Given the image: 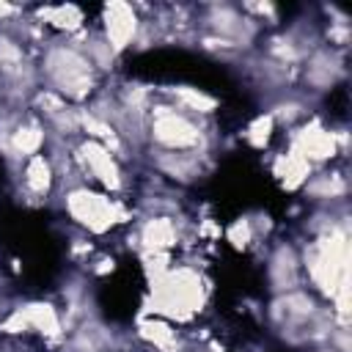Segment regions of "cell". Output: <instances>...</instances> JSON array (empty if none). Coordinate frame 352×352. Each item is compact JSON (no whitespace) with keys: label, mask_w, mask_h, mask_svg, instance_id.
Here are the masks:
<instances>
[{"label":"cell","mask_w":352,"mask_h":352,"mask_svg":"<svg viewBox=\"0 0 352 352\" xmlns=\"http://www.w3.org/2000/svg\"><path fill=\"white\" fill-rule=\"evenodd\" d=\"M336 151V140L330 132H322V129H305L300 138H297V154L302 160H324V157H333Z\"/></svg>","instance_id":"cell-7"},{"label":"cell","mask_w":352,"mask_h":352,"mask_svg":"<svg viewBox=\"0 0 352 352\" xmlns=\"http://www.w3.org/2000/svg\"><path fill=\"white\" fill-rule=\"evenodd\" d=\"M270 132H272V116H261V118H256V121L250 124L248 138H250L253 146H264L267 138H270Z\"/></svg>","instance_id":"cell-17"},{"label":"cell","mask_w":352,"mask_h":352,"mask_svg":"<svg viewBox=\"0 0 352 352\" xmlns=\"http://www.w3.org/2000/svg\"><path fill=\"white\" fill-rule=\"evenodd\" d=\"M82 160L88 162L91 173H94L104 187H110V190H118V187H121V170H118L116 160L110 157L107 146H102V143H96V140H88V143L82 146Z\"/></svg>","instance_id":"cell-6"},{"label":"cell","mask_w":352,"mask_h":352,"mask_svg":"<svg viewBox=\"0 0 352 352\" xmlns=\"http://www.w3.org/2000/svg\"><path fill=\"white\" fill-rule=\"evenodd\" d=\"M140 333H143L148 341H154L157 346H168V344L173 341V330H170L168 324H162V322H146Z\"/></svg>","instance_id":"cell-16"},{"label":"cell","mask_w":352,"mask_h":352,"mask_svg":"<svg viewBox=\"0 0 352 352\" xmlns=\"http://www.w3.org/2000/svg\"><path fill=\"white\" fill-rule=\"evenodd\" d=\"M66 206H69L74 220H80L82 226H88L94 231H104L113 223H118V217H121L116 204H110L107 198H102L96 192H88V190H74L66 198Z\"/></svg>","instance_id":"cell-2"},{"label":"cell","mask_w":352,"mask_h":352,"mask_svg":"<svg viewBox=\"0 0 352 352\" xmlns=\"http://www.w3.org/2000/svg\"><path fill=\"white\" fill-rule=\"evenodd\" d=\"M143 242H146V248H154V250L173 245V226L165 217L148 220L146 228H143Z\"/></svg>","instance_id":"cell-11"},{"label":"cell","mask_w":352,"mask_h":352,"mask_svg":"<svg viewBox=\"0 0 352 352\" xmlns=\"http://www.w3.org/2000/svg\"><path fill=\"white\" fill-rule=\"evenodd\" d=\"M41 16H47L50 22H55L58 28H77L80 25V11L74 6H58V8H47L41 11Z\"/></svg>","instance_id":"cell-15"},{"label":"cell","mask_w":352,"mask_h":352,"mask_svg":"<svg viewBox=\"0 0 352 352\" xmlns=\"http://www.w3.org/2000/svg\"><path fill=\"white\" fill-rule=\"evenodd\" d=\"M104 25H107V44H113V50H121L132 41L138 19L126 3H110L104 8Z\"/></svg>","instance_id":"cell-5"},{"label":"cell","mask_w":352,"mask_h":352,"mask_svg":"<svg viewBox=\"0 0 352 352\" xmlns=\"http://www.w3.org/2000/svg\"><path fill=\"white\" fill-rule=\"evenodd\" d=\"M41 140H44V135H41V129L36 124H25V126H19L11 135V146L19 154H36L38 146H41Z\"/></svg>","instance_id":"cell-13"},{"label":"cell","mask_w":352,"mask_h":352,"mask_svg":"<svg viewBox=\"0 0 352 352\" xmlns=\"http://www.w3.org/2000/svg\"><path fill=\"white\" fill-rule=\"evenodd\" d=\"M270 275H272L275 289H292L297 283V258H294L292 248H278L272 267H270Z\"/></svg>","instance_id":"cell-9"},{"label":"cell","mask_w":352,"mask_h":352,"mask_svg":"<svg viewBox=\"0 0 352 352\" xmlns=\"http://www.w3.org/2000/svg\"><path fill=\"white\" fill-rule=\"evenodd\" d=\"M47 74L52 77V82L58 85V91H63L72 99H82L91 91V85H94L91 60L82 58L72 47H55V50H50V55H47Z\"/></svg>","instance_id":"cell-1"},{"label":"cell","mask_w":352,"mask_h":352,"mask_svg":"<svg viewBox=\"0 0 352 352\" xmlns=\"http://www.w3.org/2000/svg\"><path fill=\"white\" fill-rule=\"evenodd\" d=\"M250 236H253V231H250V223H248V220H236V223L228 228V239H231L236 248H245V245L250 242Z\"/></svg>","instance_id":"cell-19"},{"label":"cell","mask_w":352,"mask_h":352,"mask_svg":"<svg viewBox=\"0 0 352 352\" xmlns=\"http://www.w3.org/2000/svg\"><path fill=\"white\" fill-rule=\"evenodd\" d=\"M0 63H6V69L22 63V50L11 38H6V36H0Z\"/></svg>","instance_id":"cell-18"},{"label":"cell","mask_w":352,"mask_h":352,"mask_svg":"<svg viewBox=\"0 0 352 352\" xmlns=\"http://www.w3.org/2000/svg\"><path fill=\"white\" fill-rule=\"evenodd\" d=\"M25 184L33 190V192H47L50 184H52V170H50V162L44 157H30L28 162V170H25Z\"/></svg>","instance_id":"cell-10"},{"label":"cell","mask_w":352,"mask_h":352,"mask_svg":"<svg viewBox=\"0 0 352 352\" xmlns=\"http://www.w3.org/2000/svg\"><path fill=\"white\" fill-rule=\"evenodd\" d=\"M160 305L162 311L168 314H190L198 308L201 302V286H198V278L190 275V272H170L162 283H160Z\"/></svg>","instance_id":"cell-3"},{"label":"cell","mask_w":352,"mask_h":352,"mask_svg":"<svg viewBox=\"0 0 352 352\" xmlns=\"http://www.w3.org/2000/svg\"><path fill=\"white\" fill-rule=\"evenodd\" d=\"M212 28L217 30V33H223V38H228L231 44H236L242 36H248L250 33V28L239 19V14L236 11H231V8H226V6H220V8H212Z\"/></svg>","instance_id":"cell-8"},{"label":"cell","mask_w":352,"mask_h":352,"mask_svg":"<svg viewBox=\"0 0 352 352\" xmlns=\"http://www.w3.org/2000/svg\"><path fill=\"white\" fill-rule=\"evenodd\" d=\"M176 99L184 102L190 110H198V113H209L214 107V99L195 91V88H176Z\"/></svg>","instance_id":"cell-14"},{"label":"cell","mask_w":352,"mask_h":352,"mask_svg":"<svg viewBox=\"0 0 352 352\" xmlns=\"http://www.w3.org/2000/svg\"><path fill=\"white\" fill-rule=\"evenodd\" d=\"M154 140L162 143L165 148H190L198 143L201 132L195 124H190L182 113L170 107H157L154 110Z\"/></svg>","instance_id":"cell-4"},{"label":"cell","mask_w":352,"mask_h":352,"mask_svg":"<svg viewBox=\"0 0 352 352\" xmlns=\"http://www.w3.org/2000/svg\"><path fill=\"white\" fill-rule=\"evenodd\" d=\"M25 319H28V327H36L41 333H58V316L52 311V305H28L22 308Z\"/></svg>","instance_id":"cell-12"}]
</instances>
